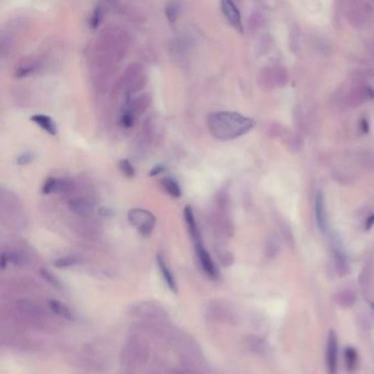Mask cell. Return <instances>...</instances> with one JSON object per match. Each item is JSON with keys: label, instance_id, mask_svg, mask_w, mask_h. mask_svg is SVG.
<instances>
[{"label": "cell", "instance_id": "cell-20", "mask_svg": "<svg viewBox=\"0 0 374 374\" xmlns=\"http://www.w3.org/2000/svg\"><path fill=\"white\" fill-rule=\"evenodd\" d=\"M119 168L121 170V173L126 177H128V178H133L135 176V169L132 163H131L128 159L120 160Z\"/></svg>", "mask_w": 374, "mask_h": 374}, {"label": "cell", "instance_id": "cell-28", "mask_svg": "<svg viewBox=\"0 0 374 374\" xmlns=\"http://www.w3.org/2000/svg\"><path fill=\"white\" fill-rule=\"evenodd\" d=\"M42 274H43V277H44L45 279H47V280H49V281L51 282V283L53 284V285H57V284H58V281L54 278V275H52L50 272H48V271H43V270H42Z\"/></svg>", "mask_w": 374, "mask_h": 374}, {"label": "cell", "instance_id": "cell-9", "mask_svg": "<svg viewBox=\"0 0 374 374\" xmlns=\"http://www.w3.org/2000/svg\"><path fill=\"white\" fill-rule=\"evenodd\" d=\"M149 104H150L149 96L144 94V95H141L139 97L134 98V99L128 100L127 107L124 110L129 111V112L135 117V119H137V116L143 114L148 109Z\"/></svg>", "mask_w": 374, "mask_h": 374}, {"label": "cell", "instance_id": "cell-11", "mask_svg": "<svg viewBox=\"0 0 374 374\" xmlns=\"http://www.w3.org/2000/svg\"><path fill=\"white\" fill-rule=\"evenodd\" d=\"M116 5V11L119 12L120 15L124 16L127 19L131 21H135V22H142L145 17L142 14V11L139 8H135L133 5H129V4H115Z\"/></svg>", "mask_w": 374, "mask_h": 374}, {"label": "cell", "instance_id": "cell-5", "mask_svg": "<svg viewBox=\"0 0 374 374\" xmlns=\"http://www.w3.org/2000/svg\"><path fill=\"white\" fill-rule=\"evenodd\" d=\"M326 369L328 374H337L338 369V339L334 330L328 334L326 345Z\"/></svg>", "mask_w": 374, "mask_h": 374}, {"label": "cell", "instance_id": "cell-7", "mask_svg": "<svg viewBox=\"0 0 374 374\" xmlns=\"http://www.w3.org/2000/svg\"><path fill=\"white\" fill-rule=\"evenodd\" d=\"M68 209L80 218H88L94 213V204L88 199L76 196L68 201Z\"/></svg>", "mask_w": 374, "mask_h": 374}, {"label": "cell", "instance_id": "cell-3", "mask_svg": "<svg viewBox=\"0 0 374 374\" xmlns=\"http://www.w3.org/2000/svg\"><path fill=\"white\" fill-rule=\"evenodd\" d=\"M146 82L145 70L140 64H131L120 78L119 88L130 100V96L141 90Z\"/></svg>", "mask_w": 374, "mask_h": 374}, {"label": "cell", "instance_id": "cell-14", "mask_svg": "<svg viewBox=\"0 0 374 374\" xmlns=\"http://www.w3.org/2000/svg\"><path fill=\"white\" fill-rule=\"evenodd\" d=\"M31 121H33L36 126L47 131V132L51 135H55L57 133V129H56L54 121L48 115H44V114L32 115Z\"/></svg>", "mask_w": 374, "mask_h": 374}, {"label": "cell", "instance_id": "cell-30", "mask_svg": "<svg viewBox=\"0 0 374 374\" xmlns=\"http://www.w3.org/2000/svg\"><path fill=\"white\" fill-rule=\"evenodd\" d=\"M373 225H374V214H373L372 216H370L369 219H367L366 224H365V228L367 229V231H369V229H370Z\"/></svg>", "mask_w": 374, "mask_h": 374}, {"label": "cell", "instance_id": "cell-1", "mask_svg": "<svg viewBox=\"0 0 374 374\" xmlns=\"http://www.w3.org/2000/svg\"><path fill=\"white\" fill-rule=\"evenodd\" d=\"M130 45L128 32L116 25L103 29L95 45L97 66L104 71L115 68L127 55Z\"/></svg>", "mask_w": 374, "mask_h": 374}, {"label": "cell", "instance_id": "cell-31", "mask_svg": "<svg viewBox=\"0 0 374 374\" xmlns=\"http://www.w3.org/2000/svg\"><path fill=\"white\" fill-rule=\"evenodd\" d=\"M372 307H373V310H374V304H372Z\"/></svg>", "mask_w": 374, "mask_h": 374}, {"label": "cell", "instance_id": "cell-27", "mask_svg": "<svg viewBox=\"0 0 374 374\" xmlns=\"http://www.w3.org/2000/svg\"><path fill=\"white\" fill-rule=\"evenodd\" d=\"M165 169H166V168H165V166H163V165H157V166H155V167L152 169V172L149 173V175L152 176V177L158 176V175H160L161 173L165 172Z\"/></svg>", "mask_w": 374, "mask_h": 374}, {"label": "cell", "instance_id": "cell-19", "mask_svg": "<svg viewBox=\"0 0 374 374\" xmlns=\"http://www.w3.org/2000/svg\"><path fill=\"white\" fill-rule=\"evenodd\" d=\"M165 14H166V17H167V20L170 23H172V24L176 23L177 19H178V15H179V5L176 4V3H169L166 6Z\"/></svg>", "mask_w": 374, "mask_h": 374}, {"label": "cell", "instance_id": "cell-13", "mask_svg": "<svg viewBox=\"0 0 374 374\" xmlns=\"http://www.w3.org/2000/svg\"><path fill=\"white\" fill-rule=\"evenodd\" d=\"M157 265H158V268L162 275V279L163 281H165V283L170 288V291L176 293L177 292V282L175 280L173 272L170 271V269L168 268L165 260H163V258L160 255H157Z\"/></svg>", "mask_w": 374, "mask_h": 374}, {"label": "cell", "instance_id": "cell-15", "mask_svg": "<svg viewBox=\"0 0 374 374\" xmlns=\"http://www.w3.org/2000/svg\"><path fill=\"white\" fill-rule=\"evenodd\" d=\"M315 213H316V221L319 229H326V211H325V200L321 192H318L316 196V205H315Z\"/></svg>", "mask_w": 374, "mask_h": 374}, {"label": "cell", "instance_id": "cell-29", "mask_svg": "<svg viewBox=\"0 0 374 374\" xmlns=\"http://www.w3.org/2000/svg\"><path fill=\"white\" fill-rule=\"evenodd\" d=\"M98 213H99L101 216H106V218H110V216L113 215V211L109 207H100Z\"/></svg>", "mask_w": 374, "mask_h": 374}, {"label": "cell", "instance_id": "cell-4", "mask_svg": "<svg viewBox=\"0 0 374 374\" xmlns=\"http://www.w3.org/2000/svg\"><path fill=\"white\" fill-rule=\"evenodd\" d=\"M129 222L143 236H149L152 234L156 224V218L153 213L144 209H132L128 213Z\"/></svg>", "mask_w": 374, "mask_h": 374}, {"label": "cell", "instance_id": "cell-22", "mask_svg": "<svg viewBox=\"0 0 374 374\" xmlns=\"http://www.w3.org/2000/svg\"><path fill=\"white\" fill-rule=\"evenodd\" d=\"M76 264H78V259L75 257H70V256H68V257H63V258L57 259L54 262V265L57 268H67V267L75 266Z\"/></svg>", "mask_w": 374, "mask_h": 374}, {"label": "cell", "instance_id": "cell-26", "mask_svg": "<svg viewBox=\"0 0 374 374\" xmlns=\"http://www.w3.org/2000/svg\"><path fill=\"white\" fill-rule=\"evenodd\" d=\"M20 303H21V311L23 312V313H25V314H31V315H35V313H36V308H35V306L33 305V304H32V303H30V302H20Z\"/></svg>", "mask_w": 374, "mask_h": 374}, {"label": "cell", "instance_id": "cell-24", "mask_svg": "<svg viewBox=\"0 0 374 374\" xmlns=\"http://www.w3.org/2000/svg\"><path fill=\"white\" fill-rule=\"evenodd\" d=\"M56 182H57V179L55 178H48L47 181L44 182L43 185V188H42V192L44 194H51L56 191Z\"/></svg>", "mask_w": 374, "mask_h": 374}, {"label": "cell", "instance_id": "cell-17", "mask_svg": "<svg viewBox=\"0 0 374 374\" xmlns=\"http://www.w3.org/2000/svg\"><path fill=\"white\" fill-rule=\"evenodd\" d=\"M49 304H50L51 310L53 311L55 314L60 315L61 317L66 318V319H70V320H73L75 318L73 312H71L66 305L63 304L62 302L56 301V300H52V301H50Z\"/></svg>", "mask_w": 374, "mask_h": 374}, {"label": "cell", "instance_id": "cell-16", "mask_svg": "<svg viewBox=\"0 0 374 374\" xmlns=\"http://www.w3.org/2000/svg\"><path fill=\"white\" fill-rule=\"evenodd\" d=\"M359 363L358 351L353 347H347L345 349V364L348 372H354Z\"/></svg>", "mask_w": 374, "mask_h": 374}, {"label": "cell", "instance_id": "cell-18", "mask_svg": "<svg viewBox=\"0 0 374 374\" xmlns=\"http://www.w3.org/2000/svg\"><path fill=\"white\" fill-rule=\"evenodd\" d=\"M161 186H162L163 189H165V191L168 194L174 196V198H179V196H181L180 186L178 185V182H177L174 178H170V177H165V178L161 180Z\"/></svg>", "mask_w": 374, "mask_h": 374}, {"label": "cell", "instance_id": "cell-25", "mask_svg": "<svg viewBox=\"0 0 374 374\" xmlns=\"http://www.w3.org/2000/svg\"><path fill=\"white\" fill-rule=\"evenodd\" d=\"M33 159H34V154L33 153L25 152V153L21 154L20 156H18L17 162H18V165L25 166V165H28V163H30L31 161H33Z\"/></svg>", "mask_w": 374, "mask_h": 374}, {"label": "cell", "instance_id": "cell-6", "mask_svg": "<svg viewBox=\"0 0 374 374\" xmlns=\"http://www.w3.org/2000/svg\"><path fill=\"white\" fill-rule=\"evenodd\" d=\"M195 252H196V256H198V260L200 262V265L210 278H216L219 275L218 272V268H216L214 261L212 260L211 256L207 253L206 249L203 246L202 241L196 242L195 244Z\"/></svg>", "mask_w": 374, "mask_h": 374}, {"label": "cell", "instance_id": "cell-8", "mask_svg": "<svg viewBox=\"0 0 374 374\" xmlns=\"http://www.w3.org/2000/svg\"><path fill=\"white\" fill-rule=\"evenodd\" d=\"M221 7H222L223 14H224V16L226 17L229 23H231L235 29H237L239 32L244 31V29H242L240 12L238 8L236 7V5L233 2H229V0H224V2L221 3Z\"/></svg>", "mask_w": 374, "mask_h": 374}, {"label": "cell", "instance_id": "cell-2", "mask_svg": "<svg viewBox=\"0 0 374 374\" xmlns=\"http://www.w3.org/2000/svg\"><path fill=\"white\" fill-rule=\"evenodd\" d=\"M206 123L210 133L221 141L237 139L255 127V121L251 117L231 111H220L209 114Z\"/></svg>", "mask_w": 374, "mask_h": 374}, {"label": "cell", "instance_id": "cell-21", "mask_svg": "<svg viewBox=\"0 0 374 374\" xmlns=\"http://www.w3.org/2000/svg\"><path fill=\"white\" fill-rule=\"evenodd\" d=\"M102 14H103L102 8L100 7V6H97L90 19V25L94 30H96L98 27H99V24L102 20Z\"/></svg>", "mask_w": 374, "mask_h": 374}, {"label": "cell", "instance_id": "cell-23", "mask_svg": "<svg viewBox=\"0 0 374 374\" xmlns=\"http://www.w3.org/2000/svg\"><path fill=\"white\" fill-rule=\"evenodd\" d=\"M135 120H136L135 117L132 114H131L129 111L123 110V112H122L121 117H120V122L124 128H128V129L132 128L134 126Z\"/></svg>", "mask_w": 374, "mask_h": 374}, {"label": "cell", "instance_id": "cell-12", "mask_svg": "<svg viewBox=\"0 0 374 374\" xmlns=\"http://www.w3.org/2000/svg\"><path fill=\"white\" fill-rule=\"evenodd\" d=\"M183 216H185V221L187 223L188 231L190 235H191L192 239L194 240V244H196V242H200L201 241L200 231H199L198 224H196V221H195L191 206L188 205L185 207V210H183Z\"/></svg>", "mask_w": 374, "mask_h": 374}, {"label": "cell", "instance_id": "cell-10", "mask_svg": "<svg viewBox=\"0 0 374 374\" xmlns=\"http://www.w3.org/2000/svg\"><path fill=\"white\" fill-rule=\"evenodd\" d=\"M36 67H37V62L35 58L31 57V56H25L18 62L16 69H15V76L17 78L27 77L30 74L33 73V71H35Z\"/></svg>", "mask_w": 374, "mask_h": 374}]
</instances>
